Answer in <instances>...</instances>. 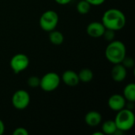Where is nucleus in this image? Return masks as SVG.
<instances>
[{
	"mask_svg": "<svg viewBox=\"0 0 135 135\" xmlns=\"http://www.w3.org/2000/svg\"><path fill=\"white\" fill-rule=\"evenodd\" d=\"M61 80L63 81L65 85L70 87L77 86L80 82L78 73L72 70H68L64 71L61 77Z\"/></svg>",
	"mask_w": 135,
	"mask_h": 135,
	"instance_id": "10",
	"label": "nucleus"
},
{
	"mask_svg": "<svg viewBox=\"0 0 135 135\" xmlns=\"http://www.w3.org/2000/svg\"><path fill=\"white\" fill-rule=\"evenodd\" d=\"M101 22L105 28L114 31H119L124 28L127 18L123 11L116 8H112L106 10L101 19Z\"/></svg>",
	"mask_w": 135,
	"mask_h": 135,
	"instance_id": "1",
	"label": "nucleus"
},
{
	"mask_svg": "<svg viewBox=\"0 0 135 135\" xmlns=\"http://www.w3.org/2000/svg\"><path fill=\"white\" fill-rule=\"evenodd\" d=\"M123 64V66H125L127 69H131L134 66V60L132 57L130 56H125V58L123 59V60L121 62Z\"/></svg>",
	"mask_w": 135,
	"mask_h": 135,
	"instance_id": "19",
	"label": "nucleus"
},
{
	"mask_svg": "<svg viewBox=\"0 0 135 135\" xmlns=\"http://www.w3.org/2000/svg\"><path fill=\"white\" fill-rule=\"evenodd\" d=\"M5 129H6L5 124H4V123H3V121H2V119H0V135H2L4 134Z\"/></svg>",
	"mask_w": 135,
	"mask_h": 135,
	"instance_id": "24",
	"label": "nucleus"
},
{
	"mask_svg": "<svg viewBox=\"0 0 135 135\" xmlns=\"http://www.w3.org/2000/svg\"><path fill=\"white\" fill-rule=\"evenodd\" d=\"M40 78L37 76H31L27 80V84L31 88H37L40 86Z\"/></svg>",
	"mask_w": 135,
	"mask_h": 135,
	"instance_id": "18",
	"label": "nucleus"
},
{
	"mask_svg": "<svg viewBox=\"0 0 135 135\" xmlns=\"http://www.w3.org/2000/svg\"><path fill=\"white\" fill-rule=\"evenodd\" d=\"M91 5L85 0H81L77 4V11L81 14H87L91 9Z\"/></svg>",
	"mask_w": 135,
	"mask_h": 135,
	"instance_id": "17",
	"label": "nucleus"
},
{
	"mask_svg": "<svg viewBox=\"0 0 135 135\" xmlns=\"http://www.w3.org/2000/svg\"><path fill=\"white\" fill-rule=\"evenodd\" d=\"M105 27L102 24V22L99 21H93L89 23L86 28L87 34L93 38H99L103 36L104 32Z\"/></svg>",
	"mask_w": 135,
	"mask_h": 135,
	"instance_id": "9",
	"label": "nucleus"
},
{
	"mask_svg": "<svg viewBox=\"0 0 135 135\" xmlns=\"http://www.w3.org/2000/svg\"><path fill=\"white\" fill-rule=\"evenodd\" d=\"M93 135H104V134L101 131V132H99V131H97V132H95V133H93Z\"/></svg>",
	"mask_w": 135,
	"mask_h": 135,
	"instance_id": "25",
	"label": "nucleus"
},
{
	"mask_svg": "<svg viewBox=\"0 0 135 135\" xmlns=\"http://www.w3.org/2000/svg\"><path fill=\"white\" fill-rule=\"evenodd\" d=\"M78 74L80 81H82L84 83L90 82L93 79V72L89 68H84L81 70Z\"/></svg>",
	"mask_w": 135,
	"mask_h": 135,
	"instance_id": "16",
	"label": "nucleus"
},
{
	"mask_svg": "<svg viewBox=\"0 0 135 135\" xmlns=\"http://www.w3.org/2000/svg\"><path fill=\"white\" fill-rule=\"evenodd\" d=\"M115 31L114 30H112V29H108V28H105L104 30V32L103 34V36L104 38L108 41V42H111L112 40H115Z\"/></svg>",
	"mask_w": 135,
	"mask_h": 135,
	"instance_id": "20",
	"label": "nucleus"
},
{
	"mask_svg": "<svg viewBox=\"0 0 135 135\" xmlns=\"http://www.w3.org/2000/svg\"><path fill=\"white\" fill-rule=\"evenodd\" d=\"M111 75L112 79L116 82L123 81L127 75V68L123 66L122 63L114 64V66L112 69Z\"/></svg>",
	"mask_w": 135,
	"mask_h": 135,
	"instance_id": "11",
	"label": "nucleus"
},
{
	"mask_svg": "<svg viewBox=\"0 0 135 135\" xmlns=\"http://www.w3.org/2000/svg\"><path fill=\"white\" fill-rule=\"evenodd\" d=\"M11 103L16 109L24 110L30 104V95L25 89L17 90L12 96Z\"/></svg>",
	"mask_w": 135,
	"mask_h": 135,
	"instance_id": "6",
	"label": "nucleus"
},
{
	"mask_svg": "<svg viewBox=\"0 0 135 135\" xmlns=\"http://www.w3.org/2000/svg\"><path fill=\"white\" fill-rule=\"evenodd\" d=\"M87 1L91 6H100L104 3L105 0H85Z\"/></svg>",
	"mask_w": 135,
	"mask_h": 135,
	"instance_id": "22",
	"label": "nucleus"
},
{
	"mask_svg": "<svg viewBox=\"0 0 135 135\" xmlns=\"http://www.w3.org/2000/svg\"><path fill=\"white\" fill-rule=\"evenodd\" d=\"M101 130L104 134L112 135L117 130V127L114 120H107L102 124Z\"/></svg>",
	"mask_w": 135,
	"mask_h": 135,
	"instance_id": "15",
	"label": "nucleus"
},
{
	"mask_svg": "<svg viewBox=\"0 0 135 135\" xmlns=\"http://www.w3.org/2000/svg\"><path fill=\"white\" fill-rule=\"evenodd\" d=\"M9 66L14 74H19L25 70L29 66L28 57L23 53H18L13 55L9 62Z\"/></svg>",
	"mask_w": 135,
	"mask_h": 135,
	"instance_id": "7",
	"label": "nucleus"
},
{
	"mask_svg": "<svg viewBox=\"0 0 135 135\" xmlns=\"http://www.w3.org/2000/svg\"><path fill=\"white\" fill-rule=\"evenodd\" d=\"M117 129L126 132L131 130L134 125L135 116L132 110L128 108H123L117 112V115L114 119Z\"/></svg>",
	"mask_w": 135,
	"mask_h": 135,
	"instance_id": "3",
	"label": "nucleus"
},
{
	"mask_svg": "<svg viewBox=\"0 0 135 135\" xmlns=\"http://www.w3.org/2000/svg\"><path fill=\"white\" fill-rule=\"evenodd\" d=\"M59 21V17L58 13L54 10L49 9L42 13L40 17L39 24L44 31L49 32L56 28Z\"/></svg>",
	"mask_w": 135,
	"mask_h": 135,
	"instance_id": "4",
	"label": "nucleus"
},
{
	"mask_svg": "<svg viewBox=\"0 0 135 135\" xmlns=\"http://www.w3.org/2000/svg\"><path fill=\"white\" fill-rule=\"evenodd\" d=\"M61 82L60 76L55 72H48L45 74L40 81V87L44 92H53L58 89Z\"/></svg>",
	"mask_w": 135,
	"mask_h": 135,
	"instance_id": "5",
	"label": "nucleus"
},
{
	"mask_svg": "<svg viewBox=\"0 0 135 135\" xmlns=\"http://www.w3.org/2000/svg\"><path fill=\"white\" fill-rule=\"evenodd\" d=\"M102 121V115L97 111H90L85 116V123L92 127H97L100 124Z\"/></svg>",
	"mask_w": 135,
	"mask_h": 135,
	"instance_id": "12",
	"label": "nucleus"
},
{
	"mask_svg": "<svg viewBox=\"0 0 135 135\" xmlns=\"http://www.w3.org/2000/svg\"><path fill=\"white\" fill-rule=\"evenodd\" d=\"M28 131L24 127H17L13 132V135H28Z\"/></svg>",
	"mask_w": 135,
	"mask_h": 135,
	"instance_id": "21",
	"label": "nucleus"
},
{
	"mask_svg": "<svg viewBox=\"0 0 135 135\" xmlns=\"http://www.w3.org/2000/svg\"><path fill=\"white\" fill-rule=\"evenodd\" d=\"M49 40L54 45H60L63 43L64 36L61 32L55 29L49 32Z\"/></svg>",
	"mask_w": 135,
	"mask_h": 135,
	"instance_id": "14",
	"label": "nucleus"
},
{
	"mask_svg": "<svg viewBox=\"0 0 135 135\" xmlns=\"http://www.w3.org/2000/svg\"><path fill=\"white\" fill-rule=\"evenodd\" d=\"M127 55L125 44L120 40H112L109 42L105 49V57L112 64L121 63Z\"/></svg>",
	"mask_w": 135,
	"mask_h": 135,
	"instance_id": "2",
	"label": "nucleus"
},
{
	"mask_svg": "<svg viewBox=\"0 0 135 135\" xmlns=\"http://www.w3.org/2000/svg\"><path fill=\"white\" fill-rule=\"evenodd\" d=\"M56 3L59 4V5H62V6H64V5H67L69 4L72 0H55Z\"/></svg>",
	"mask_w": 135,
	"mask_h": 135,
	"instance_id": "23",
	"label": "nucleus"
},
{
	"mask_svg": "<svg viewBox=\"0 0 135 135\" xmlns=\"http://www.w3.org/2000/svg\"><path fill=\"white\" fill-rule=\"evenodd\" d=\"M126 99L121 94H113L109 97L108 100V107L114 112H119L126 108Z\"/></svg>",
	"mask_w": 135,
	"mask_h": 135,
	"instance_id": "8",
	"label": "nucleus"
},
{
	"mask_svg": "<svg viewBox=\"0 0 135 135\" xmlns=\"http://www.w3.org/2000/svg\"><path fill=\"white\" fill-rule=\"evenodd\" d=\"M123 97L127 101H135V84L129 83L123 89Z\"/></svg>",
	"mask_w": 135,
	"mask_h": 135,
	"instance_id": "13",
	"label": "nucleus"
}]
</instances>
